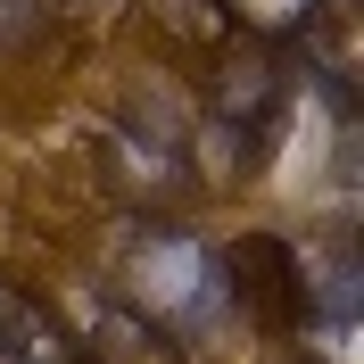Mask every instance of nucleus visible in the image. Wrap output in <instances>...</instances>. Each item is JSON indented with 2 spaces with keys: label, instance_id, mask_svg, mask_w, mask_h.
I'll list each match as a JSON object with an SVG mask.
<instances>
[{
  "label": "nucleus",
  "instance_id": "obj_1",
  "mask_svg": "<svg viewBox=\"0 0 364 364\" xmlns=\"http://www.w3.org/2000/svg\"><path fill=\"white\" fill-rule=\"evenodd\" d=\"M133 290L141 306H149V323H182V331H207V323L232 306V265L215 249H199V240H182V232H166V240H141L133 249Z\"/></svg>",
  "mask_w": 364,
  "mask_h": 364
},
{
  "label": "nucleus",
  "instance_id": "obj_2",
  "mask_svg": "<svg viewBox=\"0 0 364 364\" xmlns=\"http://www.w3.org/2000/svg\"><path fill=\"white\" fill-rule=\"evenodd\" d=\"M0 364H67L50 315L33 298H17V290H0Z\"/></svg>",
  "mask_w": 364,
  "mask_h": 364
},
{
  "label": "nucleus",
  "instance_id": "obj_3",
  "mask_svg": "<svg viewBox=\"0 0 364 364\" xmlns=\"http://www.w3.org/2000/svg\"><path fill=\"white\" fill-rule=\"evenodd\" d=\"M224 9H249L257 25H298L306 9H315V0H224Z\"/></svg>",
  "mask_w": 364,
  "mask_h": 364
},
{
  "label": "nucleus",
  "instance_id": "obj_4",
  "mask_svg": "<svg viewBox=\"0 0 364 364\" xmlns=\"http://www.w3.org/2000/svg\"><path fill=\"white\" fill-rule=\"evenodd\" d=\"M33 9H42V0H0V42H17L25 25H33Z\"/></svg>",
  "mask_w": 364,
  "mask_h": 364
}]
</instances>
